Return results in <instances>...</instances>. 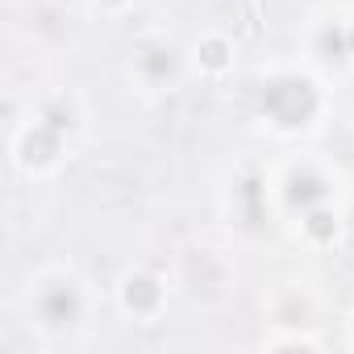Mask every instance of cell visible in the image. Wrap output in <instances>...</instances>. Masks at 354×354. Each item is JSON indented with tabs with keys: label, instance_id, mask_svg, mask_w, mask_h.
<instances>
[{
	"label": "cell",
	"instance_id": "1",
	"mask_svg": "<svg viewBox=\"0 0 354 354\" xmlns=\"http://www.w3.org/2000/svg\"><path fill=\"white\" fill-rule=\"evenodd\" d=\"M263 104H267V113H271L279 125H300V121H308L317 96H313V88H308L304 80H279V84L267 88Z\"/></svg>",
	"mask_w": 354,
	"mask_h": 354
},
{
	"label": "cell",
	"instance_id": "9",
	"mask_svg": "<svg viewBox=\"0 0 354 354\" xmlns=\"http://www.w3.org/2000/svg\"><path fill=\"white\" fill-rule=\"evenodd\" d=\"M350 46H354V34H350Z\"/></svg>",
	"mask_w": 354,
	"mask_h": 354
},
{
	"label": "cell",
	"instance_id": "8",
	"mask_svg": "<svg viewBox=\"0 0 354 354\" xmlns=\"http://www.w3.org/2000/svg\"><path fill=\"white\" fill-rule=\"evenodd\" d=\"M205 63H209V67H221V63H225V46H221V42H209V46H205Z\"/></svg>",
	"mask_w": 354,
	"mask_h": 354
},
{
	"label": "cell",
	"instance_id": "5",
	"mask_svg": "<svg viewBox=\"0 0 354 354\" xmlns=\"http://www.w3.org/2000/svg\"><path fill=\"white\" fill-rule=\"evenodd\" d=\"M26 150H30V154H26L30 162H42V158H50L55 138H50V133H38V138H30V146H26Z\"/></svg>",
	"mask_w": 354,
	"mask_h": 354
},
{
	"label": "cell",
	"instance_id": "2",
	"mask_svg": "<svg viewBox=\"0 0 354 354\" xmlns=\"http://www.w3.org/2000/svg\"><path fill=\"white\" fill-rule=\"evenodd\" d=\"M42 313H46V321H55V325L71 321V317H75V292H71V288H55V292H46Z\"/></svg>",
	"mask_w": 354,
	"mask_h": 354
},
{
	"label": "cell",
	"instance_id": "3",
	"mask_svg": "<svg viewBox=\"0 0 354 354\" xmlns=\"http://www.w3.org/2000/svg\"><path fill=\"white\" fill-rule=\"evenodd\" d=\"M125 296H129V304H133V308H154V300H158V288H154V279H133Z\"/></svg>",
	"mask_w": 354,
	"mask_h": 354
},
{
	"label": "cell",
	"instance_id": "4",
	"mask_svg": "<svg viewBox=\"0 0 354 354\" xmlns=\"http://www.w3.org/2000/svg\"><path fill=\"white\" fill-rule=\"evenodd\" d=\"M296 205H308V201H317L321 196V184L313 180V175H296V180H292V192H288Z\"/></svg>",
	"mask_w": 354,
	"mask_h": 354
},
{
	"label": "cell",
	"instance_id": "6",
	"mask_svg": "<svg viewBox=\"0 0 354 354\" xmlns=\"http://www.w3.org/2000/svg\"><path fill=\"white\" fill-rule=\"evenodd\" d=\"M321 50H325L329 59H337V50H342V34H337V30H325V34H321Z\"/></svg>",
	"mask_w": 354,
	"mask_h": 354
},
{
	"label": "cell",
	"instance_id": "7",
	"mask_svg": "<svg viewBox=\"0 0 354 354\" xmlns=\"http://www.w3.org/2000/svg\"><path fill=\"white\" fill-rule=\"evenodd\" d=\"M308 230H313L317 238H329V234H333V217H325V213H313V221H308Z\"/></svg>",
	"mask_w": 354,
	"mask_h": 354
}]
</instances>
